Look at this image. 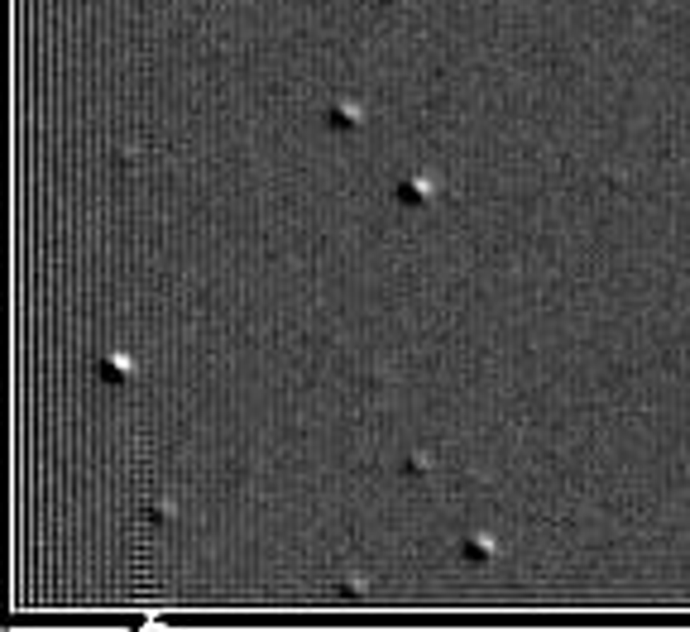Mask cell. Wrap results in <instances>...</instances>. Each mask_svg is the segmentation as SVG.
Segmentation results:
<instances>
[{
	"label": "cell",
	"mask_w": 690,
	"mask_h": 632,
	"mask_svg": "<svg viewBox=\"0 0 690 632\" xmlns=\"http://www.w3.org/2000/svg\"><path fill=\"white\" fill-rule=\"evenodd\" d=\"M427 196H432V182H427V177H403L398 201H408V206H412V201H427Z\"/></svg>",
	"instance_id": "cell-1"
},
{
	"label": "cell",
	"mask_w": 690,
	"mask_h": 632,
	"mask_svg": "<svg viewBox=\"0 0 690 632\" xmlns=\"http://www.w3.org/2000/svg\"><path fill=\"white\" fill-rule=\"evenodd\" d=\"M101 374H115V383H125V374H130V359L120 354V359H101Z\"/></svg>",
	"instance_id": "cell-2"
},
{
	"label": "cell",
	"mask_w": 690,
	"mask_h": 632,
	"mask_svg": "<svg viewBox=\"0 0 690 632\" xmlns=\"http://www.w3.org/2000/svg\"><path fill=\"white\" fill-rule=\"evenodd\" d=\"M489 556H499V551H494L489 542H480V537H475V542L465 546V561H489Z\"/></svg>",
	"instance_id": "cell-3"
}]
</instances>
